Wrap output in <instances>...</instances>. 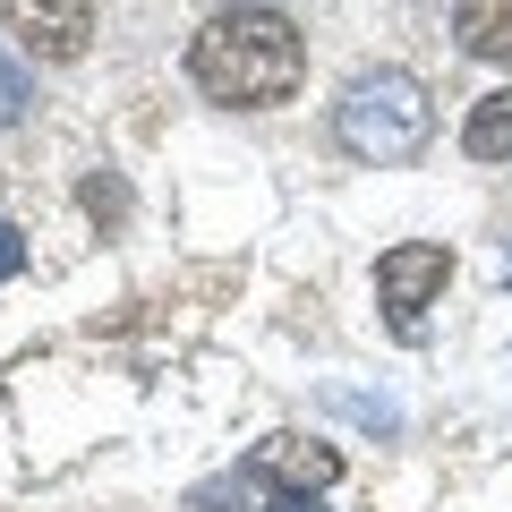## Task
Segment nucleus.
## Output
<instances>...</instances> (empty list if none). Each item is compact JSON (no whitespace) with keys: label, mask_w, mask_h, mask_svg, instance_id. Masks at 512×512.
Wrapping results in <instances>:
<instances>
[{"label":"nucleus","mask_w":512,"mask_h":512,"mask_svg":"<svg viewBox=\"0 0 512 512\" xmlns=\"http://www.w3.org/2000/svg\"><path fill=\"white\" fill-rule=\"evenodd\" d=\"M188 77H197V94H214V103H231V111H265V103H291L299 94L308 43H299V26L282 18V9L239 0V9H222V18L197 26Z\"/></svg>","instance_id":"f257e3e1"},{"label":"nucleus","mask_w":512,"mask_h":512,"mask_svg":"<svg viewBox=\"0 0 512 512\" xmlns=\"http://www.w3.org/2000/svg\"><path fill=\"white\" fill-rule=\"evenodd\" d=\"M444 282H453V256H444V239H402V248H384V256H376L384 325L402 333V342H419V316L436 308Z\"/></svg>","instance_id":"7ed1b4c3"},{"label":"nucleus","mask_w":512,"mask_h":512,"mask_svg":"<svg viewBox=\"0 0 512 512\" xmlns=\"http://www.w3.org/2000/svg\"><path fill=\"white\" fill-rule=\"evenodd\" d=\"M0 26L35 60H77L94 43V0H0Z\"/></svg>","instance_id":"20e7f679"},{"label":"nucleus","mask_w":512,"mask_h":512,"mask_svg":"<svg viewBox=\"0 0 512 512\" xmlns=\"http://www.w3.org/2000/svg\"><path fill=\"white\" fill-rule=\"evenodd\" d=\"M461 146H470L478 163H512V86H495V94H478V103H470Z\"/></svg>","instance_id":"0eeeda50"},{"label":"nucleus","mask_w":512,"mask_h":512,"mask_svg":"<svg viewBox=\"0 0 512 512\" xmlns=\"http://www.w3.org/2000/svg\"><path fill=\"white\" fill-rule=\"evenodd\" d=\"M265 512H325L316 495H265Z\"/></svg>","instance_id":"9b49d317"},{"label":"nucleus","mask_w":512,"mask_h":512,"mask_svg":"<svg viewBox=\"0 0 512 512\" xmlns=\"http://www.w3.org/2000/svg\"><path fill=\"white\" fill-rule=\"evenodd\" d=\"M453 35L470 60H495V69H512V0H461L453 9Z\"/></svg>","instance_id":"423d86ee"},{"label":"nucleus","mask_w":512,"mask_h":512,"mask_svg":"<svg viewBox=\"0 0 512 512\" xmlns=\"http://www.w3.org/2000/svg\"><path fill=\"white\" fill-rule=\"evenodd\" d=\"M18 265H26V231H18V222H0V282L18 274Z\"/></svg>","instance_id":"1a4fd4ad"},{"label":"nucleus","mask_w":512,"mask_h":512,"mask_svg":"<svg viewBox=\"0 0 512 512\" xmlns=\"http://www.w3.org/2000/svg\"><path fill=\"white\" fill-rule=\"evenodd\" d=\"M239 504V478H205V487H188V512H231Z\"/></svg>","instance_id":"6e6552de"},{"label":"nucleus","mask_w":512,"mask_h":512,"mask_svg":"<svg viewBox=\"0 0 512 512\" xmlns=\"http://www.w3.org/2000/svg\"><path fill=\"white\" fill-rule=\"evenodd\" d=\"M239 478H256V487H274V495H325L342 478V453L316 444V436H265Z\"/></svg>","instance_id":"39448f33"},{"label":"nucleus","mask_w":512,"mask_h":512,"mask_svg":"<svg viewBox=\"0 0 512 512\" xmlns=\"http://www.w3.org/2000/svg\"><path fill=\"white\" fill-rule=\"evenodd\" d=\"M427 128H436L427 86L402 77V69L350 77L342 103H333V137H342V154H359V163H410V154L427 146Z\"/></svg>","instance_id":"f03ea898"},{"label":"nucleus","mask_w":512,"mask_h":512,"mask_svg":"<svg viewBox=\"0 0 512 512\" xmlns=\"http://www.w3.org/2000/svg\"><path fill=\"white\" fill-rule=\"evenodd\" d=\"M18 103H26V86H18V69L0 60V120H18Z\"/></svg>","instance_id":"9d476101"}]
</instances>
